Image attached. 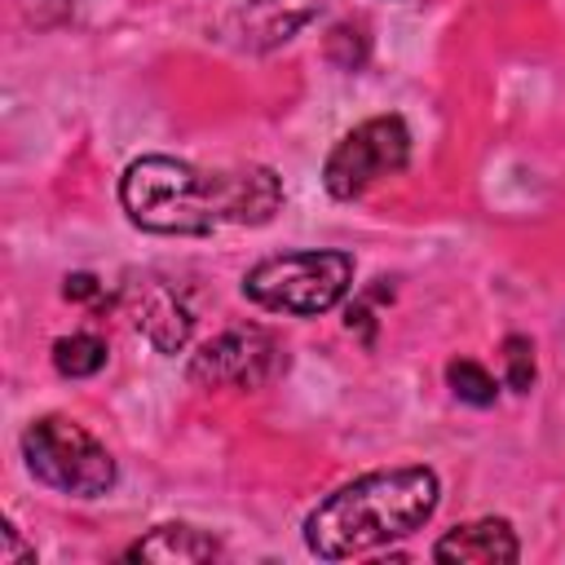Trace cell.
Listing matches in <instances>:
<instances>
[{
    "label": "cell",
    "instance_id": "obj_6",
    "mask_svg": "<svg viewBox=\"0 0 565 565\" xmlns=\"http://www.w3.org/2000/svg\"><path fill=\"white\" fill-rule=\"evenodd\" d=\"M287 366V349L265 327H230L199 344L185 375L199 388H260Z\"/></svg>",
    "mask_w": 565,
    "mask_h": 565
},
{
    "label": "cell",
    "instance_id": "obj_1",
    "mask_svg": "<svg viewBox=\"0 0 565 565\" xmlns=\"http://www.w3.org/2000/svg\"><path fill=\"white\" fill-rule=\"evenodd\" d=\"M119 203L146 234H212L216 225H265L282 185L274 168H194L172 154H141L119 177Z\"/></svg>",
    "mask_w": 565,
    "mask_h": 565
},
{
    "label": "cell",
    "instance_id": "obj_4",
    "mask_svg": "<svg viewBox=\"0 0 565 565\" xmlns=\"http://www.w3.org/2000/svg\"><path fill=\"white\" fill-rule=\"evenodd\" d=\"M22 459L35 481L49 490H62L71 499H97L115 486V459L110 450L75 419L44 415L31 419L22 433Z\"/></svg>",
    "mask_w": 565,
    "mask_h": 565
},
{
    "label": "cell",
    "instance_id": "obj_8",
    "mask_svg": "<svg viewBox=\"0 0 565 565\" xmlns=\"http://www.w3.org/2000/svg\"><path fill=\"white\" fill-rule=\"evenodd\" d=\"M137 327L146 331V340H150L159 353H177V349H185L194 318H190L185 300H181L172 287L150 282V287L141 291V305H137Z\"/></svg>",
    "mask_w": 565,
    "mask_h": 565
},
{
    "label": "cell",
    "instance_id": "obj_9",
    "mask_svg": "<svg viewBox=\"0 0 565 565\" xmlns=\"http://www.w3.org/2000/svg\"><path fill=\"white\" fill-rule=\"evenodd\" d=\"M221 543L194 525H154L146 539L128 547V561H159V565H194V561H216Z\"/></svg>",
    "mask_w": 565,
    "mask_h": 565
},
{
    "label": "cell",
    "instance_id": "obj_11",
    "mask_svg": "<svg viewBox=\"0 0 565 565\" xmlns=\"http://www.w3.org/2000/svg\"><path fill=\"white\" fill-rule=\"evenodd\" d=\"M446 384H450V393L459 397V402H468V406H494L499 402V384H494V375L481 366V362H472V358H455V362H446Z\"/></svg>",
    "mask_w": 565,
    "mask_h": 565
},
{
    "label": "cell",
    "instance_id": "obj_12",
    "mask_svg": "<svg viewBox=\"0 0 565 565\" xmlns=\"http://www.w3.org/2000/svg\"><path fill=\"white\" fill-rule=\"evenodd\" d=\"M503 371H508L512 393L534 388V344H530V335H508L503 340Z\"/></svg>",
    "mask_w": 565,
    "mask_h": 565
},
{
    "label": "cell",
    "instance_id": "obj_13",
    "mask_svg": "<svg viewBox=\"0 0 565 565\" xmlns=\"http://www.w3.org/2000/svg\"><path fill=\"white\" fill-rule=\"evenodd\" d=\"M66 300H102V282L93 274H66Z\"/></svg>",
    "mask_w": 565,
    "mask_h": 565
},
{
    "label": "cell",
    "instance_id": "obj_3",
    "mask_svg": "<svg viewBox=\"0 0 565 565\" xmlns=\"http://www.w3.org/2000/svg\"><path fill=\"white\" fill-rule=\"evenodd\" d=\"M349 287H353V256L327 252V247L265 256L243 274V296L252 305L274 313H296V318L335 309Z\"/></svg>",
    "mask_w": 565,
    "mask_h": 565
},
{
    "label": "cell",
    "instance_id": "obj_2",
    "mask_svg": "<svg viewBox=\"0 0 565 565\" xmlns=\"http://www.w3.org/2000/svg\"><path fill=\"white\" fill-rule=\"evenodd\" d=\"M441 503V481L424 463L375 468L340 490H331L305 516V547L318 561H349L397 539H411L433 521Z\"/></svg>",
    "mask_w": 565,
    "mask_h": 565
},
{
    "label": "cell",
    "instance_id": "obj_5",
    "mask_svg": "<svg viewBox=\"0 0 565 565\" xmlns=\"http://www.w3.org/2000/svg\"><path fill=\"white\" fill-rule=\"evenodd\" d=\"M406 163H411L406 119L402 115H371L331 146V154L322 163V185L331 199H358L380 177H393Z\"/></svg>",
    "mask_w": 565,
    "mask_h": 565
},
{
    "label": "cell",
    "instance_id": "obj_10",
    "mask_svg": "<svg viewBox=\"0 0 565 565\" xmlns=\"http://www.w3.org/2000/svg\"><path fill=\"white\" fill-rule=\"evenodd\" d=\"M53 366L66 375V380H84V375H97L106 366V340L97 331H71L62 340H53Z\"/></svg>",
    "mask_w": 565,
    "mask_h": 565
},
{
    "label": "cell",
    "instance_id": "obj_7",
    "mask_svg": "<svg viewBox=\"0 0 565 565\" xmlns=\"http://www.w3.org/2000/svg\"><path fill=\"white\" fill-rule=\"evenodd\" d=\"M516 556H521V543L503 516L455 525L433 543V561H455V565H512Z\"/></svg>",
    "mask_w": 565,
    "mask_h": 565
},
{
    "label": "cell",
    "instance_id": "obj_14",
    "mask_svg": "<svg viewBox=\"0 0 565 565\" xmlns=\"http://www.w3.org/2000/svg\"><path fill=\"white\" fill-rule=\"evenodd\" d=\"M13 561H35V547H26L18 539L13 525H4V552H0V565H13Z\"/></svg>",
    "mask_w": 565,
    "mask_h": 565
}]
</instances>
